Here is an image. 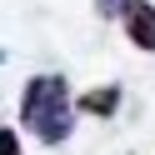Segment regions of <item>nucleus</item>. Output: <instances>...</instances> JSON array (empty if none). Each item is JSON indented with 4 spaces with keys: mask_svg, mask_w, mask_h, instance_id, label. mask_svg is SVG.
I'll use <instances>...</instances> for the list:
<instances>
[{
    "mask_svg": "<svg viewBox=\"0 0 155 155\" xmlns=\"http://www.w3.org/2000/svg\"><path fill=\"white\" fill-rule=\"evenodd\" d=\"M120 5H125V0H95V10H100L105 20H120Z\"/></svg>",
    "mask_w": 155,
    "mask_h": 155,
    "instance_id": "nucleus-5",
    "label": "nucleus"
},
{
    "mask_svg": "<svg viewBox=\"0 0 155 155\" xmlns=\"http://www.w3.org/2000/svg\"><path fill=\"white\" fill-rule=\"evenodd\" d=\"M0 155H20V135L15 130H0Z\"/></svg>",
    "mask_w": 155,
    "mask_h": 155,
    "instance_id": "nucleus-4",
    "label": "nucleus"
},
{
    "mask_svg": "<svg viewBox=\"0 0 155 155\" xmlns=\"http://www.w3.org/2000/svg\"><path fill=\"white\" fill-rule=\"evenodd\" d=\"M75 105H80L85 115H115L120 110V85H95V90H85Z\"/></svg>",
    "mask_w": 155,
    "mask_h": 155,
    "instance_id": "nucleus-3",
    "label": "nucleus"
},
{
    "mask_svg": "<svg viewBox=\"0 0 155 155\" xmlns=\"http://www.w3.org/2000/svg\"><path fill=\"white\" fill-rule=\"evenodd\" d=\"M0 60H5V55H0Z\"/></svg>",
    "mask_w": 155,
    "mask_h": 155,
    "instance_id": "nucleus-6",
    "label": "nucleus"
},
{
    "mask_svg": "<svg viewBox=\"0 0 155 155\" xmlns=\"http://www.w3.org/2000/svg\"><path fill=\"white\" fill-rule=\"evenodd\" d=\"M120 20H125V35H130L135 50L155 55V5H150V0H125Z\"/></svg>",
    "mask_w": 155,
    "mask_h": 155,
    "instance_id": "nucleus-2",
    "label": "nucleus"
},
{
    "mask_svg": "<svg viewBox=\"0 0 155 155\" xmlns=\"http://www.w3.org/2000/svg\"><path fill=\"white\" fill-rule=\"evenodd\" d=\"M20 120L35 140L60 145L75 130V105H70V85L65 75H30L20 90Z\"/></svg>",
    "mask_w": 155,
    "mask_h": 155,
    "instance_id": "nucleus-1",
    "label": "nucleus"
}]
</instances>
